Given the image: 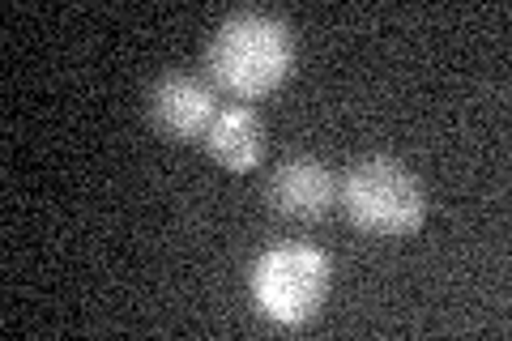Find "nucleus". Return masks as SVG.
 <instances>
[{"label":"nucleus","mask_w":512,"mask_h":341,"mask_svg":"<svg viewBox=\"0 0 512 341\" xmlns=\"http://www.w3.org/2000/svg\"><path fill=\"white\" fill-rule=\"evenodd\" d=\"M333 265L312 243H278L252 265V299L278 324H303L329 299Z\"/></svg>","instance_id":"obj_3"},{"label":"nucleus","mask_w":512,"mask_h":341,"mask_svg":"<svg viewBox=\"0 0 512 341\" xmlns=\"http://www.w3.org/2000/svg\"><path fill=\"white\" fill-rule=\"evenodd\" d=\"M269 205L291 222H320L338 205V184L325 162L316 158H291L282 162L269 180Z\"/></svg>","instance_id":"obj_5"},{"label":"nucleus","mask_w":512,"mask_h":341,"mask_svg":"<svg viewBox=\"0 0 512 341\" xmlns=\"http://www.w3.org/2000/svg\"><path fill=\"white\" fill-rule=\"evenodd\" d=\"M205 150H210L222 167L244 175L252 167H261L265 158V120L252 107H222L218 120L205 133Z\"/></svg>","instance_id":"obj_6"},{"label":"nucleus","mask_w":512,"mask_h":341,"mask_svg":"<svg viewBox=\"0 0 512 341\" xmlns=\"http://www.w3.org/2000/svg\"><path fill=\"white\" fill-rule=\"evenodd\" d=\"M218 111V94L188 73H167L150 90V120L167 141H205Z\"/></svg>","instance_id":"obj_4"},{"label":"nucleus","mask_w":512,"mask_h":341,"mask_svg":"<svg viewBox=\"0 0 512 341\" xmlns=\"http://www.w3.org/2000/svg\"><path fill=\"white\" fill-rule=\"evenodd\" d=\"M210 73L235 99H265L291 77L295 64V35L291 26L269 13H235L210 39Z\"/></svg>","instance_id":"obj_1"},{"label":"nucleus","mask_w":512,"mask_h":341,"mask_svg":"<svg viewBox=\"0 0 512 341\" xmlns=\"http://www.w3.org/2000/svg\"><path fill=\"white\" fill-rule=\"evenodd\" d=\"M346 218L367 235H414L427 218L419 180L393 158H363L346 171L338 188Z\"/></svg>","instance_id":"obj_2"}]
</instances>
